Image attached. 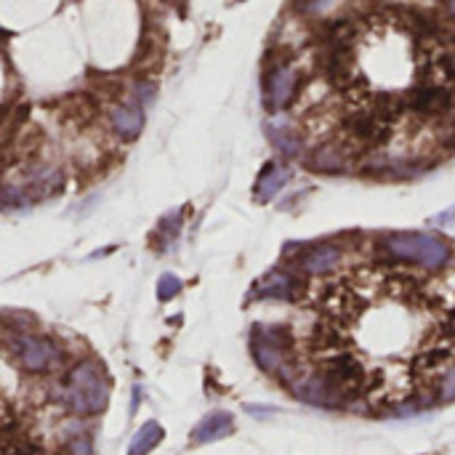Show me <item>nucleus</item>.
<instances>
[{"instance_id":"f257e3e1","label":"nucleus","mask_w":455,"mask_h":455,"mask_svg":"<svg viewBox=\"0 0 455 455\" xmlns=\"http://www.w3.org/2000/svg\"><path fill=\"white\" fill-rule=\"evenodd\" d=\"M296 69V67H293ZM272 139L331 176L397 179L455 155V13L403 0H341L296 72Z\"/></svg>"},{"instance_id":"f03ea898","label":"nucleus","mask_w":455,"mask_h":455,"mask_svg":"<svg viewBox=\"0 0 455 455\" xmlns=\"http://www.w3.org/2000/svg\"><path fill=\"white\" fill-rule=\"evenodd\" d=\"M293 352L307 381L365 413L429 405L455 376V272L336 253L296 291Z\"/></svg>"},{"instance_id":"7ed1b4c3","label":"nucleus","mask_w":455,"mask_h":455,"mask_svg":"<svg viewBox=\"0 0 455 455\" xmlns=\"http://www.w3.org/2000/svg\"><path fill=\"white\" fill-rule=\"evenodd\" d=\"M91 453V443L77 435L69 445V451L56 455H88ZM0 455H51L45 453V448L24 429L19 427L16 416H11V405H5L3 397V384H0Z\"/></svg>"},{"instance_id":"20e7f679","label":"nucleus","mask_w":455,"mask_h":455,"mask_svg":"<svg viewBox=\"0 0 455 455\" xmlns=\"http://www.w3.org/2000/svg\"><path fill=\"white\" fill-rule=\"evenodd\" d=\"M112 128L123 136V139H136L144 128V112L139 104H120L112 109L109 115Z\"/></svg>"},{"instance_id":"39448f33","label":"nucleus","mask_w":455,"mask_h":455,"mask_svg":"<svg viewBox=\"0 0 455 455\" xmlns=\"http://www.w3.org/2000/svg\"><path fill=\"white\" fill-rule=\"evenodd\" d=\"M179 291H181V283H179L176 275H163V277H160V285H157L160 299H171V296H176Z\"/></svg>"},{"instance_id":"423d86ee","label":"nucleus","mask_w":455,"mask_h":455,"mask_svg":"<svg viewBox=\"0 0 455 455\" xmlns=\"http://www.w3.org/2000/svg\"><path fill=\"white\" fill-rule=\"evenodd\" d=\"M179 227H181V219H179V211H173V213H168V216L163 219V224H160V235H165V237L171 240V237H176Z\"/></svg>"},{"instance_id":"0eeeda50","label":"nucleus","mask_w":455,"mask_h":455,"mask_svg":"<svg viewBox=\"0 0 455 455\" xmlns=\"http://www.w3.org/2000/svg\"><path fill=\"white\" fill-rule=\"evenodd\" d=\"M136 96H139V101H152V96H155V88L149 85V83H139L136 85Z\"/></svg>"}]
</instances>
